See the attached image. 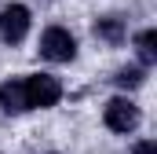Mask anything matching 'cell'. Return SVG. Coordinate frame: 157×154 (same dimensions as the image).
Wrapping results in <instances>:
<instances>
[{
    "instance_id": "6",
    "label": "cell",
    "mask_w": 157,
    "mask_h": 154,
    "mask_svg": "<svg viewBox=\"0 0 157 154\" xmlns=\"http://www.w3.org/2000/svg\"><path fill=\"white\" fill-rule=\"evenodd\" d=\"M95 37L106 40V44H121V40H124V18H117V15H102V18L95 22Z\"/></svg>"
},
{
    "instance_id": "9",
    "label": "cell",
    "mask_w": 157,
    "mask_h": 154,
    "mask_svg": "<svg viewBox=\"0 0 157 154\" xmlns=\"http://www.w3.org/2000/svg\"><path fill=\"white\" fill-rule=\"evenodd\" d=\"M132 154H157V143H154V140H143V143H135Z\"/></svg>"
},
{
    "instance_id": "5",
    "label": "cell",
    "mask_w": 157,
    "mask_h": 154,
    "mask_svg": "<svg viewBox=\"0 0 157 154\" xmlns=\"http://www.w3.org/2000/svg\"><path fill=\"white\" fill-rule=\"evenodd\" d=\"M0 107H4L7 114L29 110V107H26V88H22V81H4V84H0Z\"/></svg>"
},
{
    "instance_id": "1",
    "label": "cell",
    "mask_w": 157,
    "mask_h": 154,
    "mask_svg": "<svg viewBox=\"0 0 157 154\" xmlns=\"http://www.w3.org/2000/svg\"><path fill=\"white\" fill-rule=\"evenodd\" d=\"M22 88H26V107L29 110H48V107H55L62 99V84H59V77H51V74L22 77Z\"/></svg>"
},
{
    "instance_id": "2",
    "label": "cell",
    "mask_w": 157,
    "mask_h": 154,
    "mask_svg": "<svg viewBox=\"0 0 157 154\" xmlns=\"http://www.w3.org/2000/svg\"><path fill=\"white\" fill-rule=\"evenodd\" d=\"M40 55L51 59V63H70V59L77 55V40H73V33L62 30V26L44 30V37H40Z\"/></svg>"
},
{
    "instance_id": "4",
    "label": "cell",
    "mask_w": 157,
    "mask_h": 154,
    "mask_svg": "<svg viewBox=\"0 0 157 154\" xmlns=\"http://www.w3.org/2000/svg\"><path fill=\"white\" fill-rule=\"evenodd\" d=\"M102 117H106V128H110V132L128 136V132H135V125H139V107H135L132 99H110Z\"/></svg>"
},
{
    "instance_id": "7",
    "label": "cell",
    "mask_w": 157,
    "mask_h": 154,
    "mask_svg": "<svg viewBox=\"0 0 157 154\" xmlns=\"http://www.w3.org/2000/svg\"><path fill=\"white\" fill-rule=\"evenodd\" d=\"M135 44H139V59H143V66H150L157 59V33L154 30H143L139 37H135Z\"/></svg>"
},
{
    "instance_id": "8",
    "label": "cell",
    "mask_w": 157,
    "mask_h": 154,
    "mask_svg": "<svg viewBox=\"0 0 157 154\" xmlns=\"http://www.w3.org/2000/svg\"><path fill=\"white\" fill-rule=\"evenodd\" d=\"M117 81L121 88H139L143 84V66H124V70H117Z\"/></svg>"
},
{
    "instance_id": "3",
    "label": "cell",
    "mask_w": 157,
    "mask_h": 154,
    "mask_svg": "<svg viewBox=\"0 0 157 154\" xmlns=\"http://www.w3.org/2000/svg\"><path fill=\"white\" fill-rule=\"evenodd\" d=\"M29 33V7L26 4H7L0 11V37L7 44H22Z\"/></svg>"
}]
</instances>
